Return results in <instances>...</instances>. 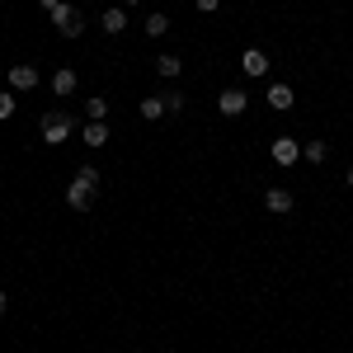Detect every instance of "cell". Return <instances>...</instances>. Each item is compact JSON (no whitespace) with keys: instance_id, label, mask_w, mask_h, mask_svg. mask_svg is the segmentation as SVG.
Masks as SVG:
<instances>
[{"instance_id":"obj_1","label":"cell","mask_w":353,"mask_h":353,"mask_svg":"<svg viewBox=\"0 0 353 353\" xmlns=\"http://www.w3.org/2000/svg\"><path fill=\"white\" fill-rule=\"evenodd\" d=\"M94 193H99V170H94V165L76 170V179H71V189H66V203H71L76 212H90Z\"/></svg>"},{"instance_id":"obj_2","label":"cell","mask_w":353,"mask_h":353,"mask_svg":"<svg viewBox=\"0 0 353 353\" xmlns=\"http://www.w3.org/2000/svg\"><path fill=\"white\" fill-rule=\"evenodd\" d=\"M38 128H43V141H48V146H61L66 137L76 132V118L57 109V113H43V123H38Z\"/></svg>"},{"instance_id":"obj_3","label":"cell","mask_w":353,"mask_h":353,"mask_svg":"<svg viewBox=\"0 0 353 353\" xmlns=\"http://www.w3.org/2000/svg\"><path fill=\"white\" fill-rule=\"evenodd\" d=\"M52 28L61 33V38H81V28H85V14L76 10V5H61V10H52Z\"/></svg>"},{"instance_id":"obj_4","label":"cell","mask_w":353,"mask_h":353,"mask_svg":"<svg viewBox=\"0 0 353 353\" xmlns=\"http://www.w3.org/2000/svg\"><path fill=\"white\" fill-rule=\"evenodd\" d=\"M269 156L283 165V170H288V165H297V161H301V141H292V137H278V141L269 146Z\"/></svg>"},{"instance_id":"obj_5","label":"cell","mask_w":353,"mask_h":353,"mask_svg":"<svg viewBox=\"0 0 353 353\" xmlns=\"http://www.w3.org/2000/svg\"><path fill=\"white\" fill-rule=\"evenodd\" d=\"M245 104H250L245 90H221V94H217V113H221V118H241Z\"/></svg>"},{"instance_id":"obj_6","label":"cell","mask_w":353,"mask_h":353,"mask_svg":"<svg viewBox=\"0 0 353 353\" xmlns=\"http://www.w3.org/2000/svg\"><path fill=\"white\" fill-rule=\"evenodd\" d=\"M76 85H81V76H76L71 66H57V71H52V94H57V99H71Z\"/></svg>"},{"instance_id":"obj_7","label":"cell","mask_w":353,"mask_h":353,"mask_svg":"<svg viewBox=\"0 0 353 353\" xmlns=\"http://www.w3.org/2000/svg\"><path fill=\"white\" fill-rule=\"evenodd\" d=\"M38 66H10V90H19V94H28V90H38Z\"/></svg>"},{"instance_id":"obj_8","label":"cell","mask_w":353,"mask_h":353,"mask_svg":"<svg viewBox=\"0 0 353 353\" xmlns=\"http://www.w3.org/2000/svg\"><path fill=\"white\" fill-rule=\"evenodd\" d=\"M264 208H269L273 217H288V212L297 208V198H292L288 189H269V193H264Z\"/></svg>"},{"instance_id":"obj_9","label":"cell","mask_w":353,"mask_h":353,"mask_svg":"<svg viewBox=\"0 0 353 353\" xmlns=\"http://www.w3.org/2000/svg\"><path fill=\"white\" fill-rule=\"evenodd\" d=\"M241 71L245 76H269V57L259 52V48H250V52L241 57Z\"/></svg>"},{"instance_id":"obj_10","label":"cell","mask_w":353,"mask_h":353,"mask_svg":"<svg viewBox=\"0 0 353 353\" xmlns=\"http://www.w3.org/2000/svg\"><path fill=\"white\" fill-rule=\"evenodd\" d=\"M179 71H184V61H179L174 52H161V57H156V76H161V81H179Z\"/></svg>"},{"instance_id":"obj_11","label":"cell","mask_w":353,"mask_h":353,"mask_svg":"<svg viewBox=\"0 0 353 353\" xmlns=\"http://www.w3.org/2000/svg\"><path fill=\"white\" fill-rule=\"evenodd\" d=\"M99 28H104V33H123V28H128V10H123V5L104 10V14H99Z\"/></svg>"},{"instance_id":"obj_12","label":"cell","mask_w":353,"mask_h":353,"mask_svg":"<svg viewBox=\"0 0 353 353\" xmlns=\"http://www.w3.org/2000/svg\"><path fill=\"white\" fill-rule=\"evenodd\" d=\"M269 104H273L278 113H288V109H292V85L273 81V85H269Z\"/></svg>"},{"instance_id":"obj_13","label":"cell","mask_w":353,"mask_h":353,"mask_svg":"<svg viewBox=\"0 0 353 353\" xmlns=\"http://www.w3.org/2000/svg\"><path fill=\"white\" fill-rule=\"evenodd\" d=\"M141 33H146V38H165V33H170V14H165V10L146 14V28H141Z\"/></svg>"},{"instance_id":"obj_14","label":"cell","mask_w":353,"mask_h":353,"mask_svg":"<svg viewBox=\"0 0 353 353\" xmlns=\"http://www.w3.org/2000/svg\"><path fill=\"white\" fill-rule=\"evenodd\" d=\"M165 94H151V99H141V118H146V123H161L165 118Z\"/></svg>"},{"instance_id":"obj_15","label":"cell","mask_w":353,"mask_h":353,"mask_svg":"<svg viewBox=\"0 0 353 353\" xmlns=\"http://www.w3.org/2000/svg\"><path fill=\"white\" fill-rule=\"evenodd\" d=\"M85 141H90V151L109 146V123H85Z\"/></svg>"},{"instance_id":"obj_16","label":"cell","mask_w":353,"mask_h":353,"mask_svg":"<svg viewBox=\"0 0 353 353\" xmlns=\"http://www.w3.org/2000/svg\"><path fill=\"white\" fill-rule=\"evenodd\" d=\"M330 156V146L325 141H301V161H311V165H321Z\"/></svg>"},{"instance_id":"obj_17","label":"cell","mask_w":353,"mask_h":353,"mask_svg":"<svg viewBox=\"0 0 353 353\" xmlns=\"http://www.w3.org/2000/svg\"><path fill=\"white\" fill-rule=\"evenodd\" d=\"M109 118V99H90V123H104Z\"/></svg>"},{"instance_id":"obj_18","label":"cell","mask_w":353,"mask_h":353,"mask_svg":"<svg viewBox=\"0 0 353 353\" xmlns=\"http://www.w3.org/2000/svg\"><path fill=\"white\" fill-rule=\"evenodd\" d=\"M14 113V90H0V123Z\"/></svg>"},{"instance_id":"obj_19","label":"cell","mask_w":353,"mask_h":353,"mask_svg":"<svg viewBox=\"0 0 353 353\" xmlns=\"http://www.w3.org/2000/svg\"><path fill=\"white\" fill-rule=\"evenodd\" d=\"M184 104H189V99H184L179 90H170V94H165V109H170V113H179V109H184Z\"/></svg>"},{"instance_id":"obj_20","label":"cell","mask_w":353,"mask_h":353,"mask_svg":"<svg viewBox=\"0 0 353 353\" xmlns=\"http://www.w3.org/2000/svg\"><path fill=\"white\" fill-rule=\"evenodd\" d=\"M198 5V14H212V10H221V0H193Z\"/></svg>"},{"instance_id":"obj_21","label":"cell","mask_w":353,"mask_h":353,"mask_svg":"<svg viewBox=\"0 0 353 353\" xmlns=\"http://www.w3.org/2000/svg\"><path fill=\"white\" fill-rule=\"evenodd\" d=\"M38 5H43V10H48V14H52V10H61V5H66V0H38Z\"/></svg>"},{"instance_id":"obj_22","label":"cell","mask_w":353,"mask_h":353,"mask_svg":"<svg viewBox=\"0 0 353 353\" xmlns=\"http://www.w3.org/2000/svg\"><path fill=\"white\" fill-rule=\"evenodd\" d=\"M5 306H10V297H5V288H0V316H5Z\"/></svg>"},{"instance_id":"obj_23","label":"cell","mask_w":353,"mask_h":353,"mask_svg":"<svg viewBox=\"0 0 353 353\" xmlns=\"http://www.w3.org/2000/svg\"><path fill=\"white\" fill-rule=\"evenodd\" d=\"M132 5H141V0H123V10H132Z\"/></svg>"},{"instance_id":"obj_24","label":"cell","mask_w":353,"mask_h":353,"mask_svg":"<svg viewBox=\"0 0 353 353\" xmlns=\"http://www.w3.org/2000/svg\"><path fill=\"white\" fill-rule=\"evenodd\" d=\"M349 189H353V170H349Z\"/></svg>"}]
</instances>
